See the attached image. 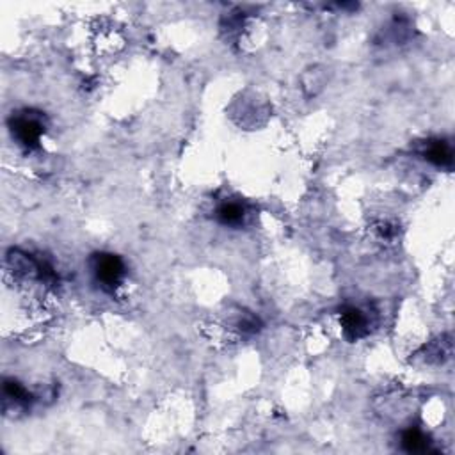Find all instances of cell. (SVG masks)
I'll list each match as a JSON object with an SVG mask.
<instances>
[{"instance_id":"6","label":"cell","mask_w":455,"mask_h":455,"mask_svg":"<svg viewBox=\"0 0 455 455\" xmlns=\"http://www.w3.org/2000/svg\"><path fill=\"white\" fill-rule=\"evenodd\" d=\"M217 217L222 224H238L244 219V208L237 203H226L219 208Z\"/></svg>"},{"instance_id":"1","label":"cell","mask_w":455,"mask_h":455,"mask_svg":"<svg viewBox=\"0 0 455 455\" xmlns=\"http://www.w3.org/2000/svg\"><path fill=\"white\" fill-rule=\"evenodd\" d=\"M96 279L105 288H116L125 274L123 262L116 254H98L95 260Z\"/></svg>"},{"instance_id":"5","label":"cell","mask_w":455,"mask_h":455,"mask_svg":"<svg viewBox=\"0 0 455 455\" xmlns=\"http://www.w3.org/2000/svg\"><path fill=\"white\" fill-rule=\"evenodd\" d=\"M402 445L411 454H423V452L429 450V441H427L425 436L420 431H416V429H411V431L404 432Z\"/></svg>"},{"instance_id":"4","label":"cell","mask_w":455,"mask_h":455,"mask_svg":"<svg viewBox=\"0 0 455 455\" xmlns=\"http://www.w3.org/2000/svg\"><path fill=\"white\" fill-rule=\"evenodd\" d=\"M423 155L429 162L436 166H443V168H448L454 162V152H452L450 144H447L445 141H431L427 144Z\"/></svg>"},{"instance_id":"3","label":"cell","mask_w":455,"mask_h":455,"mask_svg":"<svg viewBox=\"0 0 455 455\" xmlns=\"http://www.w3.org/2000/svg\"><path fill=\"white\" fill-rule=\"evenodd\" d=\"M341 325H344L345 334L353 338V340L365 337L366 332H368L366 316L363 315V312L357 310V307H347V310H344V313H341Z\"/></svg>"},{"instance_id":"2","label":"cell","mask_w":455,"mask_h":455,"mask_svg":"<svg viewBox=\"0 0 455 455\" xmlns=\"http://www.w3.org/2000/svg\"><path fill=\"white\" fill-rule=\"evenodd\" d=\"M12 134L17 136L24 146L27 148H34L37 146V141L43 134L42 123L34 118H27V116H20L12 121Z\"/></svg>"},{"instance_id":"7","label":"cell","mask_w":455,"mask_h":455,"mask_svg":"<svg viewBox=\"0 0 455 455\" xmlns=\"http://www.w3.org/2000/svg\"><path fill=\"white\" fill-rule=\"evenodd\" d=\"M4 393L6 397L12 398V400H17V402H24V400H27V391L15 381H6Z\"/></svg>"}]
</instances>
